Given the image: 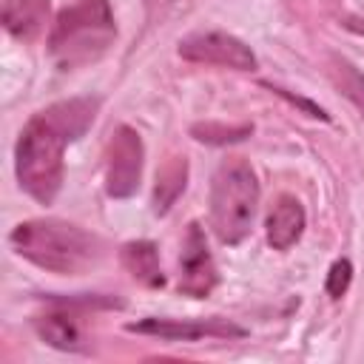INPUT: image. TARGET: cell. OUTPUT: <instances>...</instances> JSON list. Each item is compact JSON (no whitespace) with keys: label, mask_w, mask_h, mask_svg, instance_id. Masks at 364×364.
<instances>
[{"label":"cell","mask_w":364,"mask_h":364,"mask_svg":"<svg viewBox=\"0 0 364 364\" xmlns=\"http://www.w3.org/2000/svg\"><path fill=\"white\" fill-rule=\"evenodd\" d=\"M100 97H71L37 111L14 145V173L20 188L40 205H51L63 188V151L94 122Z\"/></svg>","instance_id":"cell-1"},{"label":"cell","mask_w":364,"mask_h":364,"mask_svg":"<svg viewBox=\"0 0 364 364\" xmlns=\"http://www.w3.org/2000/svg\"><path fill=\"white\" fill-rule=\"evenodd\" d=\"M9 245L26 262H31L48 273H60V276L85 273L105 253V245L100 236L88 233L80 225L63 222V219L20 222L9 233Z\"/></svg>","instance_id":"cell-2"},{"label":"cell","mask_w":364,"mask_h":364,"mask_svg":"<svg viewBox=\"0 0 364 364\" xmlns=\"http://www.w3.org/2000/svg\"><path fill=\"white\" fill-rule=\"evenodd\" d=\"M117 37L108 0H74L65 6L48 34V57L60 68H80L100 60Z\"/></svg>","instance_id":"cell-3"},{"label":"cell","mask_w":364,"mask_h":364,"mask_svg":"<svg viewBox=\"0 0 364 364\" xmlns=\"http://www.w3.org/2000/svg\"><path fill=\"white\" fill-rule=\"evenodd\" d=\"M259 179L247 159L228 156L210 179V228L222 245H239L253 228Z\"/></svg>","instance_id":"cell-4"},{"label":"cell","mask_w":364,"mask_h":364,"mask_svg":"<svg viewBox=\"0 0 364 364\" xmlns=\"http://www.w3.org/2000/svg\"><path fill=\"white\" fill-rule=\"evenodd\" d=\"M179 57L188 63H202V65H219V68H233V71H256L259 60L253 48L228 34V31H196L179 40L176 46Z\"/></svg>","instance_id":"cell-5"},{"label":"cell","mask_w":364,"mask_h":364,"mask_svg":"<svg viewBox=\"0 0 364 364\" xmlns=\"http://www.w3.org/2000/svg\"><path fill=\"white\" fill-rule=\"evenodd\" d=\"M142 159H145V148L139 134L131 125H117L108 142V171H105V191L111 199H128L136 193L142 179Z\"/></svg>","instance_id":"cell-6"},{"label":"cell","mask_w":364,"mask_h":364,"mask_svg":"<svg viewBox=\"0 0 364 364\" xmlns=\"http://www.w3.org/2000/svg\"><path fill=\"white\" fill-rule=\"evenodd\" d=\"M131 333L156 336L165 341H199V338H245L247 330L230 318L210 316V318H142L125 324Z\"/></svg>","instance_id":"cell-7"},{"label":"cell","mask_w":364,"mask_h":364,"mask_svg":"<svg viewBox=\"0 0 364 364\" xmlns=\"http://www.w3.org/2000/svg\"><path fill=\"white\" fill-rule=\"evenodd\" d=\"M216 284H219V273L208 250L205 230L199 228V222H191L179 253V293L191 299H205Z\"/></svg>","instance_id":"cell-8"},{"label":"cell","mask_w":364,"mask_h":364,"mask_svg":"<svg viewBox=\"0 0 364 364\" xmlns=\"http://www.w3.org/2000/svg\"><path fill=\"white\" fill-rule=\"evenodd\" d=\"M51 310L46 316H37L34 318V327L40 333V338L57 350H65V353H80L85 350V336L80 330V321H77V307H71L68 301H63L60 296H51Z\"/></svg>","instance_id":"cell-9"},{"label":"cell","mask_w":364,"mask_h":364,"mask_svg":"<svg viewBox=\"0 0 364 364\" xmlns=\"http://www.w3.org/2000/svg\"><path fill=\"white\" fill-rule=\"evenodd\" d=\"M304 225H307V213H304V205L290 196V193H282L270 213H267V222H264V233H267V245L273 250H290L301 233H304Z\"/></svg>","instance_id":"cell-10"},{"label":"cell","mask_w":364,"mask_h":364,"mask_svg":"<svg viewBox=\"0 0 364 364\" xmlns=\"http://www.w3.org/2000/svg\"><path fill=\"white\" fill-rule=\"evenodd\" d=\"M48 11L51 0H3V28L17 40L31 43L46 31Z\"/></svg>","instance_id":"cell-11"},{"label":"cell","mask_w":364,"mask_h":364,"mask_svg":"<svg viewBox=\"0 0 364 364\" xmlns=\"http://www.w3.org/2000/svg\"><path fill=\"white\" fill-rule=\"evenodd\" d=\"M119 262H122V267H125L139 284H145V287H165V273H162L159 250H156L154 242L136 239V242L122 245Z\"/></svg>","instance_id":"cell-12"},{"label":"cell","mask_w":364,"mask_h":364,"mask_svg":"<svg viewBox=\"0 0 364 364\" xmlns=\"http://www.w3.org/2000/svg\"><path fill=\"white\" fill-rule=\"evenodd\" d=\"M185 182H188V159L185 156H171L159 168L156 185H154V213L156 216H162L173 208V202L185 191Z\"/></svg>","instance_id":"cell-13"},{"label":"cell","mask_w":364,"mask_h":364,"mask_svg":"<svg viewBox=\"0 0 364 364\" xmlns=\"http://www.w3.org/2000/svg\"><path fill=\"white\" fill-rule=\"evenodd\" d=\"M253 134L250 122H239V125H225V122H193L191 125V136L196 142L205 145H230V142H242Z\"/></svg>","instance_id":"cell-14"},{"label":"cell","mask_w":364,"mask_h":364,"mask_svg":"<svg viewBox=\"0 0 364 364\" xmlns=\"http://www.w3.org/2000/svg\"><path fill=\"white\" fill-rule=\"evenodd\" d=\"M330 77L333 82L338 85V91L355 105L364 111V74L344 57H333L330 60Z\"/></svg>","instance_id":"cell-15"},{"label":"cell","mask_w":364,"mask_h":364,"mask_svg":"<svg viewBox=\"0 0 364 364\" xmlns=\"http://www.w3.org/2000/svg\"><path fill=\"white\" fill-rule=\"evenodd\" d=\"M350 282H353V264H350V259H336V262L330 264V270H327L324 290H327L330 299H341V296L347 293Z\"/></svg>","instance_id":"cell-16"},{"label":"cell","mask_w":364,"mask_h":364,"mask_svg":"<svg viewBox=\"0 0 364 364\" xmlns=\"http://www.w3.org/2000/svg\"><path fill=\"white\" fill-rule=\"evenodd\" d=\"M267 91H273L276 97H282L284 102H290V105H296L299 111H304L307 117H316V119H330V114L321 108V105H316L313 100H307V97H299V94H293V91H287V88H282V85H273V82H262Z\"/></svg>","instance_id":"cell-17"}]
</instances>
